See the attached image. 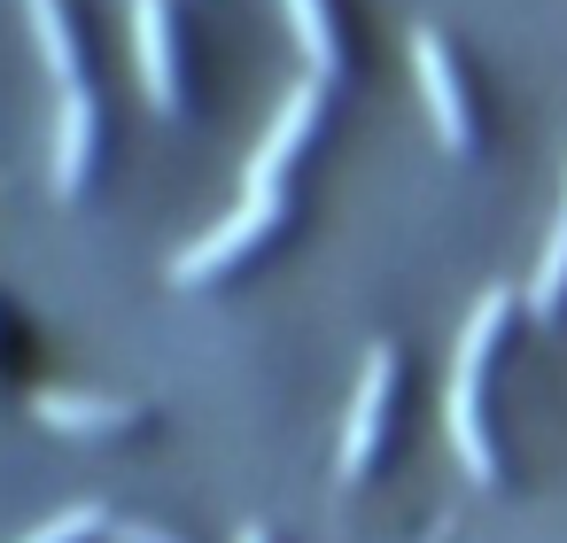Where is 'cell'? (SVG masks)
Wrapping results in <instances>:
<instances>
[{
    "mask_svg": "<svg viewBox=\"0 0 567 543\" xmlns=\"http://www.w3.org/2000/svg\"><path fill=\"white\" fill-rule=\"evenodd\" d=\"M412 79H420V102H427V117H435V140L458 156L474 133H466V86H458V71H451V48L420 24L412 32Z\"/></svg>",
    "mask_w": 567,
    "mask_h": 543,
    "instance_id": "cell-5",
    "label": "cell"
},
{
    "mask_svg": "<svg viewBox=\"0 0 567 543\" xmlns=\"http://www.w3.org/2000/svg\"><path fill=\"white\" fill-rule=\"evenodd\" d=\"M86 156H94V102H86V86H71L55 109V195L86 187Z\"/></svg>",
    "mask_w": 567,
    "mask_h": 543,
    "instance_id": "cell-8",
    "label": "cell"
},
{
    "mask_svg": "<svg viewBox=\"0 0 567 543\" xmlns=\"http://www.w3.org/2000/svg\"><path fill=\"white\" fill-rule=\"evenodd\" d=\"M311 117H319V94L311 86H288L280 109H272V125H265V140H257V156H249V171H241V202H280V171L311 140Z\"/></svg>",
    "mask_w": 567,
    "mask_h": 543,
    "instance_id": "cell-2",
    "label": "cell"
},
{
    "mask_svg": "<svg viewBox=\"0 0 567 543\" xmlns=\"http://www.w3.org/2000/svg\"><path fill=\"white\" fill-rule=\"evenodd\" d=\"M110 520H102V504H63L55 520H40L24 543H86V535H102Z\"/></svg>",
    "mask_w": 567,
    "mask_h": 543,
    "instance_id": "cell-12",
    "label": "cell"
},
{
    "mask_svg": "<svg viewBox=\"0 0 567 543\" xmlns=\"http://www.w3.org/2000/svg\"><path fill=\"white\" fill-rule=\"evenodd\" d=\"M288 9V24H296V40H303V63H311V79H334L342 71V40H334V17H327V0H280Z\"/></svg>",
    "mask_w": 567,
    "mask_h": 543,
    "instance_id": "cell-10",
    "label": "cell"
},
{
    "mask_svg": "<svg viewBox=\"0 0 567 543\" xmlns=\"http://www.w3.org/2000/svg\"><path fill=\"white\" fill-rule=\"evenodd\" d=\"M505 311H513L505 288L474 295V311H466V326H458V342H451V388H443V435H451V450H458V473L482 481V489L497 481V450H489V435H482V365H489V349H497Z\"/></svg>",
    "mask_w": 567,
    "mask_h": 543,
    "instance_id": "cell-1",
    "label": "cell"
},
{
    "mask_svg": "<svg viewBox=\"0 0 567 543\" xmlns=\"http://www.w3.org/2000/svg\"><path fill=\"white\" fill-rule=\"evenodd\" d=\"M234 543H272V535H265V528H241V535H234Z\"/></svg>",
    "mask_w": 567,
    "mask_h": 543,
    "instance_id": "cell-14",
    "label": "cell"
},
{
    "mask_svg": "<svg viewBox=\"0 0 567 543\" xmlns=\"http://www.w3.org/2000/svg\"><path fill=\"white\" fill-rule=\"evenodd\" d=\"M102 535H110V543H179V535H164V528H148V520H110Z\"/></svg>",
    "mask_w": 567,
    "mask_h": 543,
    "instance_id": "cell-13",
    "label": "cell"
},
{
    "mask_svg": "<svg viewBox=\"0 0 567 543\" xmlns=\"http://www.w3.org/2000/svg\"><path fill=\"white\" fill-rule=\"evenodd\" d=\"M133 55H141V86L156 109H179V63H172V17L164 0H133Z\"/></svg>",
    "mask_w": 567,
    "mask_h": 543,
    "instance_id": "cell-6",
    "label": "cell"
},
{
    "mask_svg": "<svg viewBox=\"0 0 567 543\" xmlns=\"http://www.w3.org/2000/svg\"><path fill=\"white\" fill-rule=\"evenodd\" d=\"M389 380H396V349H365V373H358V396H350V419H342V458L334 473L342 481H365V458L381 442V411H389Z\"/></svg>",
    "mask_w": 567,
    "mask_h": 543,
    "instance_id": "cell-4",
    "label": "cell"
},
{
    "mask_svg": "<svg viewBox=\"0 0 567 543\" xmlns=\"http://www.w3.org/2000/svg\"><path fill=\"white\" fill-rule=\"evenodd\" d=\"M32 419H40V427H63V435H117V427H133V404H125V396L40 388V396H32Z\"/></svg>",
    "mask_w": 567,
    "mask_h": 543,
    "instance_id": "cell-7",
    "label": "cell"
},
{
    "mask_svg": "<svg viewBox=\"0 0 567 543\" xmlns=\"http://www.w3.org/2000/svg\"><path fill=\"white\" fill-rule=\"evenodd\" d=\"M559 303H567V195H559L551 241H544V257H536V272H528V311H536V319H551Z\"/></svg>",
    "mask_w": 567,
    "mask_h": 543,
    "instance_id": "cell-11",
    "label": "cell"
},
{
    "mask_svg": "<svg viewBox=\"0 0 567 543\" xmlns=\"http://www.w3.org/2000/svg\"><path fill=\"white\" fill-rule=\"evenodd\" d=\"M24 17H32V40H40L48 79L71 94V86H79V40H71V17L55 9V0H24Z\"/></svg>",
    "mask_w": 567,
    "mask_h": 543,
    "instance_id": "cell-9",
    "label": "cell"
},
{
    "mask_svg": "<svg viewBox=\"0 0 567 543\" xmlns=\"http://www.w3.org/2000/svg\"><path fill=\"white\" fill-rule=\"evenodd\" d=\"M272 218H280V202H241L234 218H218L203 241H187V249L172 257V288H203V280H218L234 257H249V249L272 233Z\"/></svg>",
    "mask_w": 567,
    "mask_h": 543,
    "instance_id": "cell-3",
    "label": "cell"
}]
</instances>
